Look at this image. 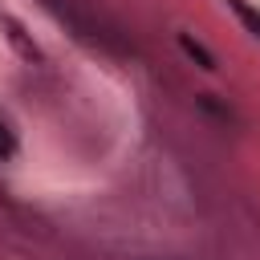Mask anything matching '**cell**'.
I'll return each mask as SVG.
<instances>
[{"mask_svg":"<svg viewBox=\"0 0 260 260\" xmlns=\"http://www.w3.org/2000/svg\"><path fill=\"white\" fill-rule=\"evenodd\" d=\"M179 41H183V49H187L191 57H199V65H203V69H215V61H211V57H207V53H203V49H199L191 37H179Z\"/></svg>","mask_w":260,"mask_h":260,"instance_id":"cell-2","label":"cell"},{"mask_svg":"<svg viewBox=\"0 0 260 260\" xmlns=\"http://www.w3.org/2000/svg\"><path fill=\"white\" fill-rule=\"evenodd\" d=\"M228 8H232V12H236V16H240L248 28H252V37H260V12H252L244 0H228Z\"/></svg>","mask_w":260,"mask_h":260,"instance_id":"cell-1","label":"cell"},{"mask_svg":"<svg viewBox=\"0 0 260 260\" xmlns=\"http://www.w3.org/2000/svg\"><path fill=\"white\" fill-rule=\"evenodd\" d=\"M12 150H16V146H12V134H8V126L0 122V158H8Z\"/></svg>","mask_w":260,"mask_h":260,"instance_id":"cell-3","label":"cell"}]
</instances>
